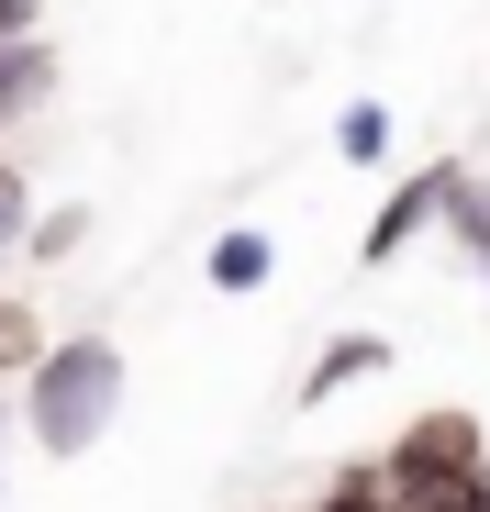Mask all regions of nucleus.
I'll return each mask as SVG.
<instances>
[{
    "instance_id": "1",
    "label": "nucleus",
    "mask_w": 490,
    "mask_h": 512,
    "mask_svg": "<svg viewBox=\"0 0 490 512\" xmlns=\"http://www.w3.org/2000/svg\"><path fill=\"white\" fill-rule=\"evenodd\" d=\"M112 412H123V346L112 334H45V357L12 379V423H23V446L34 457H90L112 435Z\"/></svg>"
},
{
    "instance_id": "2",
    "label": "nucleus",
    "mask_w": 490,
    "mask_h": 512,
    "mask_svg": "<svg viewBox=\"0 0 490 512\" xmlns=\"http://www.w3.org/2000/svg\"><path fill=\"white\" fill-rule=\"evenodd\" d=\"M379 468H390V512H468L479 479H490V423L457 412V401L446 412H413L379 446Z\"/></svg>"
},
{
    "instance_id": "3",
    "label": "nucleus",
    "mask_w": 490,
    "mask_h": 512,
    "mask_svg": "<svg viewBox=\"0 0 490 512\" xmlns=\"http://www.w3.org/2000/svg\"><path fill=\"white\" fill-rule=\"evenodd\" d=\"M457 179H468L457 156H424L413 179H390L379 212H368V234H357V268H401V256H413V245L446 223V190H457Z\"/></svg>"
},
{
    "instance_id": "4",
    "label": "nucleus",
    "mask_w": 490,
    "mask_h": 512,
    "mask_svg": "<svg viewBox=\"0 0 490 512\" xmlns=\"http://www.w3.org/2000/svg\"><path fill=\"white\" fill-rule=\"evenodd\" d=\"M390 368V334H323V346H312V368H301V412H323V401H346L357 379H379Z\"/></svg>"
},
{
    "instance_id": "5",
    "label": "nucleus",
    "mask_w": 490,
    "mask_h": 512,
    "mask_svg": "<svg viewBox=\"0 0 490 512\" xmlns=\"http://www.w3.org/2000/svg\"><path fill=\"white\" fill-rule=\"evenodd\" d=\"M201 279H212L223 301L268 290V279H279V234H268V223H223V234H212V256H201Z\"/></svg>"
},
{
    "instance_id": "6",
    "label": "nucleus",
    "mask_w": 490,
    "mask_h": 512,
    "mask_svg": "<svg viewBox=\"0 0 490 512\" xmlns=\"http://www.w3.org/2000/svg\"><path fill=\"white\" fill-rule=\"evenodd\" d=\"M45 101H56V45L45 34H12V45H0V134L34 123Z\"/></svg>"
},
{
    "instance_id": "7",
    "label": "nucleus",
    "mask_w": 490,
    "mask_h": 512,
    "mask_svg": "<svg viewBox=\"0 0 490 512\" xmlns=\"http://www.w3.org/2000/svg\"><path fill=\"white\" fill-rule=\"evenodd\" d=\"M435 234H446V245L468 256V268L490 279V179H479V167H468V179L446 190V223H435Z\"/></svg>"
},
{
    "instance_id": "8",
    "label": "nucleus",
    "mask_w": 490,
    "mask_h": 512,
    "mask_svg": "<svg viewBox=\"0 0 490 512\" xmlns=\"http://www.w3.org/2000/svg\"><path fill=\"white\" fill-rule=\"evenodd\" d=\"M78 245H90V201H56V212L23 223V268H67Z\"/></svg>"
},
{
    "instance_id": "9",
    "label": "nucleus",
    "mask_w": 490,
    "mask_h": 512,
    "mask_svg": "<svg viewBox=\"0 0 490 512\" xmlns=\"http://www.w3.org/2000/svg\"><path fill=\"white\" fill-rule=\"evenodd\" d=\"M301 512H390V468H379V457H346V468L323 479Z\"/></svg>"
},
{
    "instance_id": "10",
    "label": "nucleus",
    "mask_w": 490,
    "mask_h": 512,
    "mask_svg": "<svg viewBox=\"0 0 490 512\" xmlns=\"http://www.w3.org/2000/svg\"><path fill=\"white\" fill-rule=\"evenodd\" d=\"M335 156L346 167H390V101H346L335 112Z\"/></svg>"
},
{
    "instance_id": "11",
    "label": "nucleus",
    "mask_w": 490,
    "mask_h": 512,
    "mask_svg": "<svg viewBox=\"0 0 490 512\" xmlns=\"http://www.w3.org/2000/svg\"><path fill=\"white\" fill-rule=\"evenodd\" d=\"M34 357H45V323H34V301L12 279H0V379H23Z\"/></svg>"
},
{
    "instance_id": "12",
    "label": "nucleus",
    "mask_w": 490,
    "mask_h": 512,
    "mask_svg": "<svg viewBox=\"0 0 490 512\" xmlns=\"http://www.w3.org/2000/svg\"><path fill=\"white\" fill-rule=\"evenodd\" d=\"M23 223H34V179H23L12 156H0V268L23 256Z\"/></svg>"
},
{
    "instance_id": "13",
    "label": "nucleus",
    "mask_w": 490,
    "mask_h": 512,
    "mask_svg": "<svg viewBox=\"0 0 490 512\" xmlns=\"http://www.w3.org/2000/svg\"><path fill=\"white\" fill-rule=\"evenodd\" d=\"M12 435H23V423H12V390H0V468H12Z\"/></svg>"
},
{
    "instance_id": "14",
    "label": "nucleus",
    "mask_w": 490,
    "mask_h": 512,
    "mask_svg": "<svg viewBox=\"0 0 490 512\" xmlns=\"http://www.w3.org/2000/svg\"><path fill=\"white\" fill-rule=\"evenodd\" d=\"M468 512H490V479H479V501H468Z\"/></svg>"
}]
</instances>
